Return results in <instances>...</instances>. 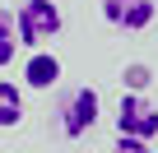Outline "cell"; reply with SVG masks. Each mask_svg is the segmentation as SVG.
I'll use <instances>...</instances> for the list:
<instances>
[{
	"mask_svg": "<svg viewBox=\"0 0 158 153\" xmlns=\"http://www.w3.org/2000/svg\"><path fill=\"white\" fill-rule=\"evenodd\" d=\"M116 135H121V139H144V144H153V139H158V107H153L144 93H121Z\"/></svg>",
	"mask_w": 158,
	"mask_h": 153,
	"instance_id": "3957f363",
	"label": "cell"
},
{
	"mask_svg": "<svg viewBox=\"0 0 158 153\" xmlns=\"http://www.w3.org/2000/svg\"><path fill=\"white\" fill-rule=\"evenodd\" d=\"M23 125V93L14 79H0V130Z\"/></svg>",
	"mask_w": 158,
	"mask_h": 153,
	"instance_id": "8992f818",
	"label": "cell"
},
{
	"mask_svg": "<svg viewBox=\"0 0 158 153\" xmlns=\"http://www.w3.org/2000/svg\"><path fill=\"white\" fill-rule=\"evenodd\" d=\"M65 28V14L56 0H23L19 14H14V33H19V46L28 51H42L47 42H56Z\"/></svg>",
	"mask_w": 158,
	"mask_h": 153,
	"instance_id": "6da1fadb",
	"label": "cell"
},
{
	"mask_svg": "<svg viewBox=\"0 0 158 153\" xmlns=\"http://www.w3.org/2000/svg\"><path fill=\"white\" fill-rule=\"evenodd\" d=\"M14 37H19V33H14V14H5V10H0V70L14 60V46H19Z\"/></svg>",
	"mask_w": 158,
	"mask_h": 153,
	"instance_id": "52a82bcc",
	"label": "cell"
},
{
	"mask_svg": "<svg viewBox=\"0 0 158 153\" xmlns=\"http://www.w3.org/2000/svg\"><path fill=\"white\" fill-rule=\"evenodd\" d=\"M112 153H153V148H149L144 139H121V135H116V144H112Z\"/></svg>",
	"mask_w": 158,
	"mask_h": 153,
	"instance_id": "9c48e42d",
	"label": "cell"
},
{
	"mask_svg": "<svg viewBox=\"0 0 158 153\" xmlns=\"http://www.w3.org/2000/svg\"><path fill=\"white\" fill-rule=\"evenodd\" d=\"M98 5L116 33H144L158 19V0H98Z\"/></svg>",
	"mask_w": 158,
	"mask_h": 153,
	"instance_id": "277c9868",
	"label": "cell"
},
{
	"mask_svg": "<svg viewBox=\"0 0 158 153\" xmlns=\"http://www.w3.org/2000/svg\"><path fill=\"white\" fill-rule=\"evenodd\" d=\"M121 84H130V93H139V88L149 84V70H144V65H130V70L121 74Z\"/></svg>",
	"mask_w": 158,
	"mask_h": 153,
	"instance_id": "ba28073f",
	"label": "cell"
},
{
	"mask_svg": "<svg viewBox=\"0 0 158 153\" xmlns=\"http://www.w3.org/2000/svg\"><path fill=\"white\" fill-rule=\"evenodd\" d=\"M98 111H102L98 88L79 84V88L60 93V102H56V125H60V135H65V139H84V135L98 125Z\"/></svg>",
	"mask_w": 158,
	"mask_h": 153,
	"instance_id": "7a4b0ae2",
	"label": "cell"
},
{
	"mask_svg": "<svg viewBox=\"0 0 158 153\" xmlns=\"http://www.w3.org/2000/svg\"><path fill=\"white\" fill-rule=\"evenodd\" d=\"M56 79H60V60H56L47 46L23 60V84H28V88H51Z\"/></svg>",
	"mask_w": 158,
	"mask_h": 153,
	"instance_id": "5b68a950",
	"label": "cell"
}]
</instances>
